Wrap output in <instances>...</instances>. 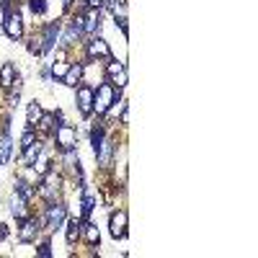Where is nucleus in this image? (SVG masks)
I'll return each instance as SVG.
<instances>
[{
    "label": "nucleus",
    "mask_w": 258,
    "mask_h": 258,
    "mask_svg": "<svg viewBox=\"0 0 258 258\" xmlns=\"http://www.w3.org/2000/svg\"><path fill=\"white\" fill-rule=\"evenodd\" d=\"M116 101V91L111 83H101L98 91H93V111L98 114H106L109 111V106Z\"/></svg>",
    "instance_id": "f257e3e1"
},
{
    "label": "nucleus",
    "mask_w": 258,
    "mask_h": 258,
    "mask_svg": "<svg viewBox=\"0 0 258 258\" xmlns=\"http://www.w3.org/2000/svg\"><path fill=\"white\" fill-rule=\"evenodd\" d=\"M54 140H57L59 150H75V145H78V132H75V126L62 121L59 126H54Z\"/></svg>",
    "instance_id": "f03ea898"
},
{
    "label": "nucleus",
    "mask_w": 258,
    "mask_h": 258,
    "mask_svg": "<svg viewBox=\"0 0 258 258\" xmlns=\"http://www.w3.org/2000/svg\"><path fill=\"white\" fill-rule=\"evenodd\" d=\"M75 106L83 116H91L93 114V88L91 85H80L78 93H75Z\"/></svg>",
    "instance_id": "7ed1b4c3"
},
{
    "label": "nucleus",
    "mask_w": 258,
    "mask_h": 258,
    "mask_svg": "<svg viewBox=\"0 0 258 258\" xmlns=\"http://www.w3.org/2000/svg\"><path fill=\"white\" fill-rule=\"evenodd\" d=\"M3 31H6V36H8V39L18 41L21 36H24V18H21L18 13H6Z\"/></svg>",
    "instance_id": "20e7f679"
},
{
    "label": "nucleus",
    "mask_w": 258,
    "mask_h": 258,
    "mask_svg": "<svg viewBox=\"0 0 258 258\" xmlns=\"http://www.w3.org/2000/svg\"><path fill=\"white\" fill-rule=\"evenodd\" d=\"M88 57L91 59H109L111 57V49H109V44H106L103 39H98V36H93L91 41H88Z\"/></svg>",
    "instance_id": "39448f33"
},
{
    "label": "nucleus",
    "mask_w": 258,
    "mask_h": 258,
    "mask_svg": "<svg viewBox=\"0 0 258 258\" xmlns=\"http://www.w3.org/2000/svg\"><path fill=\"white\" fill-rule=\"evenodd\" d=\"M64 214H68V209H64L62 204H52V207L47 209V217H44V222L49 225V230H57V227L64 222Z\"/></svg>",
    "instance_id": "423d86ee"
},
{
    "label": "nucleus",
    "mask_w": 258,
    "mask_h": 258,
    "mask_svg": "<svg viewBox=\"0 0 258 258\" xmlns=\"http://www.w3.org/2000/svg\"><path fill=\"white\" fill-rule=\"evenodd\" d=\"M111 235L114 238H124L126 235V212H114L111 214Z\"/></svg>",
    "instance_id": "0eeeda50"
},
{
    "label": "nucleus",
    "mask_w": 258,
    "mask_h": 258,
    "mask_svg": "<svg viewBox=\"0 0 258 258\" xmlns=\"http://www.w3.org/2000/svg\"><path fill=\"white\" fill-rule=\"evenodd\" d=\"M80 78H83V64L78 62V64H70V68H68V73L62 75V83L70 85V88H78Z\"/></svg>",
    "instance_id": "6e6552de"
},
{
    "label": "nucleus",
    "mask_w": 258,
    "mask_h": 258,
    "mask_svg": "<svg viewBox=\"0 0 258 258\" xmlns=\"http://www.w3.org/2000/svg\"><path fill=\"white\" fill-rule=\"evenodd\" d=\"M111 153H114V142H111V140H101V145H98V150H96L98 163H101V165H109V163H111Z\"/></svg>",
    "instance_id": "1a4fd4ad"
},
{
    "label": "nucleus",
    "mask_w": 258,
    "mask_h": 258,
    "mask_svg": "<svg viewBox=\"0 0 258 258\" xmlns=\"http://www.w3.org/2000/svg\"><path fill=\"white\" fill-rule=\"evenodd\" d=\"M13 83H16V68L11 62H6L3 68H0V85H3V88H13Z\"/></svg>",
    "instance_id": "9d476101"
},
{
    "label": "nucleus",
    "mask_w": 258,
    "mask_h": 258,
    "mask_svg": "<svg viewBox=\"0 0 258 258\" xmlns=\"http://www.w3.org/2000/svg\"><path fill=\"white\" fill-rule=\"evenodd\" d=\"M11 212L16 220H26V199L21 197V194H16L13 202H11Z\"/></svg>",
    "instance_id": "9b49d317"
},
{
    "label": "nucleus",
    "mask_w": 258,
    "mask_h": 258,
    "mask_svg": "<svg viewBox=\"0 0 258 258\" xmlns=\"http://www.w3.org/2000/svg\"><path fill=\"white\" fill-rule=\"evenodd\" d=\"M80 232H83V238H85V243L88 245H98L101 243V235H98V227H93V225H83L80 227Z\"/></svg>",
    "instance_id": "f8f14e48"
},
{
    "label": "nucleus",
    "mask_w": 258,
    "mask_h": 258,
    "mask_svg": "<svg viewBox=\"0 0 258 258\" xmlns=\"http://www.w3.org/2000/svg\"><path fill=\"white\" fill-rule=\"evenodd\" d=\"M39 155H41V142H39V140H31V142L24 147V160H26V163H34Z\"/></svg>",
    "instance_id": "ddd939ff"
},
{
    "label": "nucleus",
    "mask_w": 258,
    "mask_h": 258,
    "mask_svg": "<svg viewBox=\"0 0 258 258\" xmlns=\"http://www.w3.org/2000/svg\"><path fill=\"white\" fill-rule=\"evenodd\" d=\"M39 232V222H24V227H21V243H31L34 240V235Z\"/></svg>",
    "instance_id": "4468645a"
},
{
    "label": "nucleus",
    "mask_w": 258,
    "mask_h": 258,
    "mask_svg": "<svg viewBox=\"0 0 258 258\" xmlns=\"http://www.w3.org/2000/svg\"><path fill=\"white\" fill-rule=\"evenodd\" d=\"M57 34H59V24H49V26H47V31H44V44H41V47H44V52L54 47Z\"/></svg>",
    "instance_id": "2eb2a0df"
},
{
    "label": "nucleus",
    "mask_w": 258,
    "mask_h": 258,
    "mask_svg": "<svg viewBox=\"0 0 258 258\" xmlns=\"http://www.w3.org/2000/svg\"><path fill=\"white\" fill-rule=\"evenodd\" d=\"M41 114H44V111H41V103H29V116H26V124L29 126H36L39 124V119H41Z\"/></svg>",
    "instance_id": "dca6fc26"
},
{
    "label": "nucleus",
    "mask_w": 258,
    "mask_h": 258,
    "mask_svg": "<svg viewBox=\"0 0 258 258\" xmlns=\"http://www.w3.org/2000/svg\"><path fill=\"white\" fill-rule=\"evenodd\" d=\"M11 158V137L6 135L3 140H0V165H6Z\"/></svg>",
    "instance_id": "f3484780"
},
{
    "label": "nucleus",
    "mask_w": 258,
    "mask_h": 258,
    "mask_svg": "<svg viewBox=\"0 0 258 258\" xmlns=\"http://www.w3.org/2000/svg\"><path fill=\"white\" fill-rule=\"evenodd\" d=\"M36 126L44 129V132H54V116H52V114H41V119H39Z\"/></svg>",
    "instance_id": "a211bd4d"
},
{
    "label": "nucleus",
    "mask_w": 258,
    "mask_h": 258,
    "mask_svg": "<svg viewBox=\"0 0 258 258\" xmlns=\"http://www.w3.org/2000/svg\"><path fill=\"white\" fill-rule=\"evenodd\" d=\"M78 238H80V225H78V220H73V222L68 225V243L73 245Z\"/></svg>",
    "instance_id": "6ab92c4d"
},
{
    "label": "nucleus",
    "mask_w": 258,
    "mask_h": 258,
    "mask_svg": "<svg viewBox=\"0 0 258 258\" xmlns=\"http://www.w3.org/2000/svg\"><path fill=\"white\" fill-rule=\"evenodd\" d=\"M111 85H114V88H124V85H126V68L121 70V73H116V75H111V80H109Z\"/></svg>",
    "instance_id": "aec40b11"
},
{
    "label": "nucleus",
    "mask_w": 258,
    "mask_h": 258,
    "mask_svg": "<svg viewBox=\"0 0 258 258\" xmlns=\"http://www.w3.org/2000/svg\"><path fill=\"white\" fill-rule=\"evenodd\" d=\"M29 8L34 13H47V0H29Z\"/></svg>",
    "instance_id": "412c9836"
},
{
    "label": "nucleus",
    "mask_w": 258,
    "mask_h": 258,
    "mask_svg": "<svg viewBox=\"0 0 258 258\" xmlns=\"http://www.w3.org/2000/svg\"><path fill=\"white\" fill-rule=\"evenodd\" d=\"M16 188H18V194H21L24 199H31V188H29V183H26V181H18V183H16Z\"/></svg>",
    "instance_id": "4be33fe9"
},
{
    "label": "nucleus",
    "mask_w": 258,
    "mask_h": 258,
    "mask_svg": "<svg viewBox=\"0 0 258 258\" xmlns=\"http://www.w3.org/2000/svg\"><path fill=\"white\" fill-rule=\"evenodd\" d=\"M121 70H124V64H121V62H114V59H111V62H109V68H106V75L111 78V75H116V73H121Z\"/></svg>",
    "instance_id": "5701e85b"
},
{
    "label": "nucleus",
    "mask_w": 258,
    "mask_h": 258,
    "mask_svg": "<svg viewBox=\"0 0 258 258\" xmlns=\"http://www.w3.org/2000/svg\"><path fill=\"white\" fill-rule=\"evenodd\" d=\"M68 68H70V64H64V62H57V64H54V68H52V73H54V78H62L64 73H68Z\"/></svg>",
    "instance_id": "b1692460"
},
{
    "label": "nucleus",
    "mask_w": 258,
    "mask_h": 258,
    "mask_svg": "<svg viewBox=\"0 0 258 258\" xmlns=\"http://www.w3.org/2000/svg\"><path fill=\"white\" fill-rule=\"evenodd\" d=\"M101 140H103V132H101V129H93V132H91V142H93V150H98Z\"/></svg>",
    "instance_id": "393cba45"
},
{
    "label": "nucleus",
    "mask_w": 258,
    "mask_h": 258,
    "mask_svg": "<svg viewBox=\"0 0 258 258\" xmlns=\"http://www.w3.org/2000/svg\"><path fill=\"white\" fill-rule=\"evenodd\" d=\"M31 140H36V137H34V126H29L26 132H24V137H21V147H26Z\"/></svg>",
    "instance_id": "a878e982"
},
{
    "label": "nucleus",
    "mask_w": 258,
    "mask_h": 258,
    "mask_svg": "<svg viewBox=\"0 0 258 258\" xmlns=\"http://www.w3.org/2000/svg\"><path fill=\"white\" fill-rule=\"evenodd\" d=\"M49 248H52L49 243H41V245H39V255H41V258H49V255H52Z\"/></svg>",
    "instance_id": "bb28decb"
},
{
    "label": "nucleus",
    "mask_w": 258,
    "mask_h": 258,
    "mask_svg": "<svg viewBox=\"0 0 258 258\" xmlns=\"http://www.w3.org/2000/svg\"><path fill=\"white\" fill-rule=\"evenodd\" d=\"M85 6H88L91 11H96V8H101V6H103V0H85Z\"/></svg>",
    "instance_id": "cd10ccee"
},
{
    "label": "nucleus",
    "mask_w": 258,
    "mask_h": 258,
    "mask_svg": "<svg viewBox=\"0 0 258 258\" xmlns=\"http://www.w3.org/2000/svg\"><path fill=\"white\" fill-rule=\"evenodd\" d=\"M6 235H8V227H6L3 222H0V240H3V238H6Z\"/></svg>",
    "instance_id": "c85d7f7f"
},
{
    "label": "nucleus",
    "mask_w": 258,
    "mask_h": 258,
    "mask_svg": "<svg viewBox=\"0 0 258 258\" xmlns=\"http://www.w3.org/2000/svg\"><path fill=\"white\" fill-rule=\"evenodd\" d=\"M70 3H73V0H64V6H70Z\"/></svg>",
    "instance_id": "c756f323"
}]
</instances>
